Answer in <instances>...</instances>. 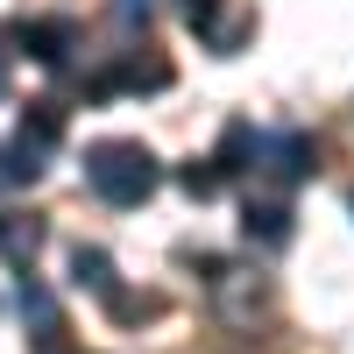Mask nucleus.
I'll list each match as a JSON object with an SVG mask.
<instances>
[{"label": "nucleus", "instance_id": "f257e3e1", "mask_svg": "<svg viewBox=\"0 0 354 354\" xmlns=\"http://www.w3.org/2000/svg\"><path fill=\"white\" fill-rule=\"evenodd\" d=\"M85 185L106 205H142L163 185V163L142 149V142H93V149H85Z\"/></svg>", "mask_w": 354, "mask_h": 354}, {"label": "nucleus", "instance_id": "f03ea898", "mask_svg": "<svg viewBox=\"0 0 354 354\" xmlns=\"http://www.w3.org/2000/svg\"><path fill=\"white\" fill-rule=\"evenodd\" d=\"M205 283H213L220 319H234V326H241V319H255V312H262V298H270V290H262V277L234 270V262H205Z\"/></svg>", "mask_w": 354, "mask_h": 354}, {"label": "nucleus", "instance_id": "7ed1b4c3", "mask_svg": "<svg viewBox=\"0 0 354 354\" xmlns=\"http://www.w3.org/2000/svg\"><path fill=\"white\" fill-rule=\"evenodd\" d=\"M163 85H170V64H163V57H121V64L100 71L85 93L106 100V93H163Z\"/></svg>", "mask_w": 354, "mask_h": 354}, {"label": "nucleus", "instance_id": "20e7f679", "mask_svg": "<svg viewBox=\"0 0 354 354\" xmlns=\"http://www.w3.org/2000/svg\"><path fill=\"white\" fill-rule=\"evenodd\" d=\"M15 43H21L28 57H36V64H50V71H57V64H64V57H71L78 28H71L64 15H43V21H21V28H15Z\"/></svg>", "mask_w": 354, "mask_h": 354}, {"label": "nucleus", "instance_id": "39448f33", "mask_svg": "<svg viewBox=\"0 0 354 354\" xmlns=\"http://www.w3.org/2000/svg\"><path fill=\"white\" fill-rule=\"evenodd\" d=\"M241 241L248 248H290V205L283 198H248V213H241Z\"/></svg>", "mask_w": 354, "mask_h": 354}, {"label": "nucleus", "instance_id": "423d86ee", "mask_svg": "<svg viewBox=\"0 0 354 354\" xmlns=\"http://www.w3.org/2000/svg\"><path fill=\"white\" fill-rule=\"evenodd\" d=\"M262 163H270L283 185H298V177L312 170V135L305 128H283V135H262Z\"/></svg>", "mask_w": 354, "mask_h": 354}, {"label": "nucleus", "instance_id": "0eeeda50", "mask_svg": "<svg viewBox=\"0 0 354 354\" xmlns=\"http://www.w3.org/2000/svg\"><path fill=\"white\" fill-rule=\"evenodd\" d=\"M36 248H43V220L36 213H0V262H15V270L28 277Z\"/></svg>", "mask_w": 354, "mask_h": 354}, {"label": "nucleus", "instance_id": "6e6552de", "mask_svg": "<svg viewBox=\"0 0 354 354\" xmlns=\"http://www.w3.org/2000/svg\"><path fill=\"white\" fill-rule=\"evenodd\" d=\"M15 142H21V149H36V156H50L57 142H64V106H57V100H28Z\"/></svg>", "mask_w": 354, "mask_h": 354}, {"label": "nucleus", "instance_id": "1a4fd4ad", "mask_svg": "<svg viewBox=\"0 0 354 354\" xmlns=\"http://www.w3.org/2000/svg\"><path fill=\"white\" fill-rule=\"evenodd\" d=\"M71 283L78 290H93V298H113V290H121V283H113V262H106V248H71Z\"/></svg>", "mask_w": 354, "mask_h": 354}, {"label": "nucleus", "instance_id": "9d476101", "mask_svg": "<svg viewBox=\"0 0 354 354\" xmlns=\"http://www.w3.org/2000/svg\"><path fill=\"white\" fill-rule=\"evenodd\" d=\"M177 185H185L192 198H220V185H227V170H220V156H192L185 170H177Z\"/></svg>", "mask_w": 354, "mask_h": 354}, {"label": "nucleus", "instance_id": "9b49d317", "mask_svg": "<svg viewBox=\"0 0 354 354\" xmlns=\"http://www.w3.org/2000/svg\"><path fill=\"white\" fill-rule=\"evenodd\" d=\"M36 177H43V156L36 149H21V142L0 149V192H8V185H36Z\"/></svg>", "mask_w": 354, "mask_h": 354}, {"label": "nucleus", "instance_id": "f8f14e48", "mask_svg": "<svg viewBox=\"0 0 354 354\" xmlns=\"http://www.w3.org/2000/svg\"><path fill=\"white\" fill-rule=\"evenodd\" d=\"M248 156H262V135H255L248 121H234L227 142H220V170H248Z\"/></svg>", "mask_w": 354, "mask_h": 354}, {"label": "nucleus", "instance_id": "ddd939ff", "mask_svg": "<svg viewBox=\"0 0 354 354\" xmlns=\"http://www.w3.org/2000/svg\"><path fill=\"white\" fill-rule=\"evenodd\" d=\"M106 312H113V319H156V312H163V298H149V290H142V298H135V290H113Z\"/></svg>", "mask_w": 354, "mask_h": 354}, {"label": "nucleus", "instance_id": "4468645a", "mask_svg": "<svg viewBox=\"0 0 354 354\" xmlns=\"http://www.w3.org/2000/svg\"><path fill=\"white\" fill-rule=\"evenodd\" d=\"M220 8H227V0H185V21H192V28H205V36L220 43Z\"/></svg>", "mask_w": 354, "mask_h": 354}, {"label": "nucleus", "instance_id": "2eb2a0df", "mask_svg": "<svg viewBox=\"0 0 354 354\" xmlns=\"http://www.w3.org/2000/svg\"><path fill=\"white\" fill-rule=\"evenodd\" d=\"M149 8H156V0H113V15H121V21H149Z\"/></svg>", "mask_w": 354, "mask_h": 354}, {"label": "nucleus", "instance_id": "dca6fc26", "mask_svg": "<svg viewBox=\"0 0 354 354\" xmlns=\"http://www.w3.org/2000/svg\"><path fill=\"white\" fill-rule=\"evenodd\" d=\"M0 85H8V71H0Z\"/></svg>", "mask_w": 354, "mask_h": 354}]
</instances>
